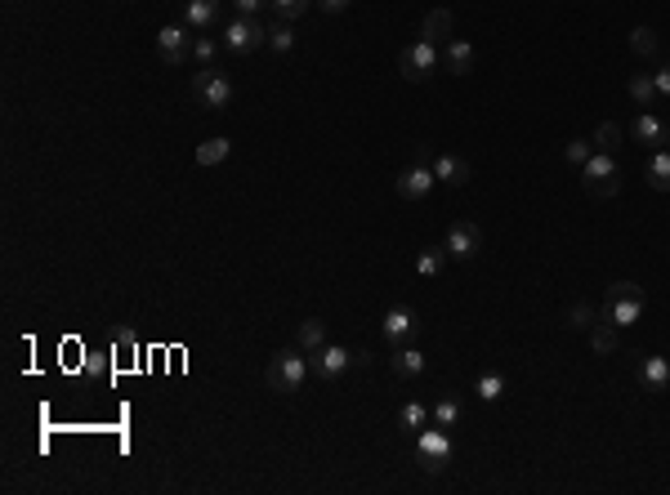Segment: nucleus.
I'll return each instance as SVG.
<instances>
[{
	"label": "nucleus",
	"mask_w": 670,
	"mask_h": 495,
	"mask_svg": "<svg viewBox=\"0 0 670 495\" xmlns=\"http://www.w3.org/2000/svg\"><path fill=\"white\" fill-rule=\"evenodd\" d=\"M617 344H621V340H617V326H612L608 317H599V322L590 326V349H594L599 358H612Z\"/></svg>",
	"instance_id": "18"
},
{
	"label": "nucleus",
	"mask_w": 670,
	"mask_h": 495,
	"mask_svg": "<svg viewBox=\"0 0 670 495\" xmlns=\"http://www.w3.org/2000/svg\"><path fill=\"white\" fill-rule=\"evenodd\" d=\"M474 393L483 397V402H496V397H505V379L501 375H478V384H474Z\"/></svg>",
	"instance_id": "32"
},
{
	"label": "nucleus",
	"mask_w": 670,
	"mask_h": 495,
	"mask_svg": "<svg viewBox=\"0 0 670 495\" xmlns=\"http://www.w3.org/2000/svg\"><path fill=\"white\" fill-rule=\"evenodd\" d=\"M630 49H635L639 58H653V54H657V31H653V27H635V31H630Z\"/></svg>",
	"instance_id": "29"
},
{
	"label": "nucleus",
	"mask_w": 670,
	"mask_h": 495,
	"mask_svg": "<svg viewBox=\"0 0 670 495\" xmlns=\"http://www.w3.org/2000/svg\"><path fill=\"white\" fill-rule=\"evenodd\" d=\"M260 45H268V27L260 18L237 13V18L224 27V49H228V54H255Z\"/></svg>",
	"instance_id": "5"
},
{
	"label": "nucleus",
	"mask_w": 670,
	"mask_h": 495,
	"mask_svg": "<svg viewBox=\"0 0 670 495\" xmlns=\"http://www.w3.org/2000/svg\"><path fill=\"white\" fill-rule=\"evenodd\" d=\"M442 63H447V72L469 76V72H474V63H478V54H474V45H469V40L451 36V40H447V49H442Z\"/></svg>",
	"instance_id": "13"
},
{
	"label": "nucleus",
	"mask_w": 670,
	"mask_h": 495,
	"mask_svg": "<svg viewBox=\"0 0 670 495\" xmlns=\"http://www.w3.org/2000/svg\"><path fill=\"white\" fill-rule=\"evenodd\" d=\"M349 4H353V0H317L322 13H340V9H349Z\"/></svg>",
	"instance_id": "39"
},
{
	"label": "nucleus",
	"mask_w": 670,
	"mask_h": 495,
	"mask_svg": "<svg viewBox=\"0 0 670 495\" xmlns=\"http://www.w3.org/2000/svg\"><path fill=\"white\" fill-rule=\"evenodd\" d=\"M653 85H657V99H670V63L653 72Z\"/></svg>",
	"instance_id": "37"
},
{
	"label": "nucleus",
	"mask_w": 670,
	"mask_h": 495,
	"mask_svg": "<svg viewBox=\"0 0 670 495\" xmlns=\"http://www.w3.org/2000/svg\"><path fill=\"white\" fill-rule=\"evenodd\" d=\"M630 138H635V143H644V147L666 143V125L657 121L653 112H644V117H635V125H630Z\"/></svg>",
	"instance_id": "19"
},
{
	"label": "nucleus",
	"mask_w": 670,
	"mask_h": 495,
	"mask_svg": "<svg viewBox=\"0 0 670 495\" xmlns=\"http://www.w3.org/2000/svg\"><path fill=\"white\" fill-rule=\"evenodd\" d=\"M599 322V308L594 304H572V313H567V326L572 331H590Z\"/></svg>",
	"instance_id": "31"
},
{
	"label": "nucleus",
	"mask_w": 670,
	"mask_h": 495,
	"mask_svg": "<svg viewBox=\"0 0 670 495\" xmlns=\"http://www.w3.org/2000/svg\"><path fill=\"white\" fill-rule=\"evenodd\" d=\"M648 183L657 188V192H670V147H662V152H653V161H648Z\"/></svg>",
	"instance_id": "26"
},
{
	"label": "nucleus",
	"mask_w": 670,
	"mask_h": 495,
	"mask_svg": "<svg viewBox=\"0 0 670 495\" xmlns=\"http://www.w3.org/2000/svg\"><path fill=\"white\" fill-rule=\"evenodd\" d=\"M344 371H349V349H340V344H322V349L313 353V375H317V379L335 384Z\"/></svg>",
	"instance_id": "11"
},
{
	"label": "nucleus",
	"mask_w": 670,
	"mask_h": 495,
	"mask_svg": "<svg viewBox=\"0 0 670 495\" xmlns=\"http://www.w3.org/2000/svg\"><path fill=\"white\" fill-rule=\"evenodd\" d=\"M456 36V18H451V9H429L424 13V22H420V40H451Z\"/></svg>",
	"instance_id": "14"
},
{
	"label": "nucleus",
	"mask_w": 670,
	"mask_h": 495,
	"mask_svg": "<svg viewBox=\"0 0 670 495\" xmlns=\"http://www.w3.org/2000/svg\"><path fill=\"white\" fill-rule=\"evenodd\" d=\"M268 49H272V54H290V49H295V27H290L286 18H277V22L268 27Z\"/></svg>",
	"instance_id": "27"
},
{
	"label": "nucleus",
	"mask_w": 670,
	"mask_h": 495,
	"mask_svg": "<svg viewBox=\"0 0 670 495\" xmlns=\"http://www.w3.org/2000/svg\"><path fill=\"white\" fill-rule=\"evenodd\" d=\"M192 58H197L201 67H215V58H219V40H210L206 31H197V40H192Z\"/></svg>",
	"instance_id": "30"
},
{
	"label": "nucleus",
	"mask_w": 670,
	"mask_h": 495,
	"mask_svg": "<svg viewBox=\"0 0 670 495\" xmlns=\"http://www.w3.org/2000/svg\"><path fill=\"white\" fill-rule=\"evenodd\" d=\"M317 0H272V9H277V18H286V22H295L299 13H308Z\"/></svg>",
	"instance_id": "34"
},
{
	"label": "nucleus",
	"mask_w": 670,
	"mask_h": 495,
	"mask_svg": "<svg viewBox=\"0 0 670 495\" xmlns=\"http://www.w3.org/2000/svg\"><path fill=\"white\" fill-rule=\"evenodd\" d=\"M438 63H442V54H438L433 40H415V45H406L398 54L402 81H429V76L438 72Z\"/></svg>",
	"instance_id": "6"
},
{
	"label": "nucleus",
	"mask_w": 670,
	"mask_h": 495,
	"mask_svg": "<svg viewBox=\"0 0 670 495\" xmlns=\"http://www.w3.org/2000/svg\"><path fill=\"white\" fill-rule=\"evenodd\" d=\"M590 152H594V143H590V138H567V147H563V156H567L576 170L590 161Z\"/></svg>",
	"instance_id": "33"
},
{
	"label": "nucleus",
	"mask_w": 670,
	"mask_h": 495,
	"mask_svg": "<svg viewBox=\"0 0 670 495\" xmlns=\"http://www.w3.org/2000/svg\"><path fill=\"white\" fill-rule=\"evenodd\" d=\"M581 188H585V197H599V201L617 197L621 192V161L608 152H590V161L581 165Z\"/></svg>",
	"instance_id": "2"
},
{
	"label": "nucleus",
	"mask_w": 670,
	"mask_h": 495,
	"mask_svg": "<svg viewBox=\"0 0 670 495\" xmlns=\"http://www.w3.org/2000/svg\"><path fill=\"white\" fill-rule=\"evenodd\" d=\"M608 299H644V290H639L635 281H612V290H608Z\"/></svg>",
	"instance_id": "36"
},
{
	"label": "nucleus",
	"mask_w": 670,
	"mask_h": 495,
	"mask_svg": "<svg viewBox=\"0 0 670 495\" xmlns=\"http://www.w3.org/2000/svg\"><path fill=\"white\" fill-rule=\"evenodd\" d=\"M447 259H451V254H447V246H429V250H420V254H415V272L433 281V277H442Z\"/></svg>",
	"instance_id": "22"
},
{
	"label": "nucleus",
	"mask_w": 670,
	"mask_h": 495,
	"mask_svg": "<svg viewBox=\"0 0 670 495\" xmlns=\"http://www.w3.org/2000/svg\"><path fill=\"white\" fill-rule=\"evenodd\" d=\"M460 420H465V406H460V397L442 393V397L433 402V424H442V429H456Z\"/></svg>",
	"instance_id": "23"
},
{
	"label": "nucleus",
	"mask_w": 670,
	"mask_h": 495,
	"mask_svg": "<svg viewBox=\"0 0 670 495\" xmlns=\"http://www.w3.org/2000/svg\"><path fill=\"white\" fill-rule=\"evenodd\" d=\"M415 460L424 473H442L447 460H451V433L438 424V429H420L415 433Z\"/></svg>",
	"instance_id": "4"
},
{
	"label": "nucleus",
	"mask_w": 670,
	"mask_h": 495,
	"mask_svg": "<svg viewBox=\"0 0 670 495\" xmlns=\"http://www.w3.org/2000/svg\"><path fill=\"white\" fill-rule=\"evenodd\" d=\"M433 183H438V179H433V165L420 161V165H406V170H402L394 188H398L402 201H424V197L433 192Z\"/></svg>",
	"instance_id": "9"
},
{
	"label": "nucleus",
	"mask_w": 670,
	"mask_h": 495,
	"mask_svg": "<svg viewBox=\"0 0 670 495\" xmlns=\"http://www.w3.org/2000/svg\"><path fill=\"white\" fill-rule=\"evenodd\" d=\"M192 99H197L206 112H224V108H233L237 85H233L228 72H219V67H201V72L192 76Z\"/></svg>",
	"instance_id": "3"
},
{
	"label": "nucleus",
	"mask_w": 670,
	"mask_h": 495,
	"mask_svg": "<svg viewBox=\"0 0 670 495\" xmlns=\"http://www.w3.org/2000/svg\"><path fill=\"white\" fill-rule=\"evenodd\" d=\"M442 246H447L451 259L469 263V259H478V254H483V228H478V224H451Z\"/></svg>",
	"instance_id": "8"
},
{
	"label": "nucleus",
	"mask_w": 670,
	"mask_h": 495,
	"mask_svg": "<svg viewBox=\"0 0 670 495\" xmlns=\"http://www.w3.org/2000/svg\"><path fill=\"white\" fill-rule=\"evenodd\" d=\"M389 371L398 375V379H415V375H424V353H420V349H402V344H398V353L389 358Z\"/></svg>",
	"instance_id": "17"
},
{
	"label": "nucleus",
	"mask_w": 670,
	"mask_h": 495,
	"mask_svg": "<svg viewBox=\"0 0 670 495\" xmlns=\"http://www.w3.org/2000/svg\"><path fill=\"white\" fill-rule=\"evenodd\" d=\"M415 326H420V322H415V308H411V304H394V308H385V322H380L385 344H406Z\"/></svg>",
	"instance_id": "10"
},
{
	"label": "nucleus",
	"mask_w": 670,
	"mask_h": 495,
	"mask_svg": "<svg viewBox=\"0 0 670 495\" xmlns=\"http://www.w3.org/2000/svg\"><path fill=\"white\" fill-rule=\"evenodd\" d=\"M599 317H608L612 326H635L644 317V299H608L599 308Z\"/></svg>",
	"instance_id": "16"
},
{
	"label": "nucleus",
	"mask_w": 670,
	"mask_h": 495,
	"mask_svg": "<svg viewBox=\"0 0 670 495\" xmlns=\"http://www.w3.org/2000/svg\"><path fill=\"white\" fill-rule=\"evenodd\" d=\"M639 379H644V388H648V393H662V388L670 384V362H666V358H644Z\"/></svg>",
	"instance_id": "24"
},
{
	"label": "nucleus",
	"mask_w": 670,
	"mask_h": 495,
	"mask_svg": "<svg viewBox=\"0 0 670 495\" xmlns=\"http://www.w3.org/2000/svg\"><path fill=\"white\" fill-rule=\"evenodd\" d=\"M295 344L313 358L322 344H326V322H317V317H308V322H299V331H295Z\"/></svg>",
	"instance_id": "21"
},
{
	"label": "nucleus",
	"mask_w": 670,
	"mask_h": 495,
	"mask_svg": "<svg viewBox=\"0 0 670 495\" xmlns=\"http://www.w3.org/2000/svg\"><path fill=\"white\" fill-rule=\"evenodd\" d=\"M192 40H197V31H188L183 22H170V27L156 31V58L165 67H183L192 58Z\"/></svg>",
	"instance_id": "7"
},
{
	"label": "nucleus",
	"mask_w": 670,
	"mask_h": 495,
	"mask_svg": "<svg viewBox=\"0 0 670 495\" xmlns=\"http://www.w3.org/2000/svg\"><path fill=\"white\" fill-rule=\"evenodd\" d=\"M313 375V362H308V353L295 344V349H277L272 353V362H268V371H264V384L272 388V393H299L304 388V379Z\"/></svg>",
	"instance_id": "1"
},
{
	"label": "nucleus",
	"mask_w": 670,
	"mask_h": 495,
	"mask_svg": "<svg viewBox=\"0 0 670 495\" xmlns=\"http://www.w3.org/2000/svg\"><path fill=\"white\" fill-rule=\"evenodd\" d=\"M219 18V0H183V27L188 31H210Z\"/></svg>",
	"instance_id": "15"
},
{
	"label": "nucleus",
	"mask_w": 670,
	"mask_h": 495,
	"mask_svg": "<svg viewBox=\"0 0 670 495\" xmlns=\"http://www.w3.org/2000/svg\"><path fill=\"white\" fill-rule=\"evenodd\" d=\"M429 165H433V179H438V183H451V188H465V183H469V161H465V156L442 152V156H433Z\"/></svg>",
	"instance_id": "12"
},
{
	"label": "nucleus",
	"mask_w": 670,
	"mask_h": 495,
	"mask_svg": "<svg viewBox=\"0 0 670 495\" xmlns=\"http://www.w3.org/2000/svg\"><path fill=\"white\" fill-rule=\"evenodd\" d=\"M233 4H237V13H246V18H255V13H260L264 4H272V0H233Z\"/></svg>",
	"instance_id": "38"
},
{
	"label": "nucleus",
	"mask_w": 670,
	"mask_h": 495,
	"mask_svg": "<svg viewBox=\"0 0 670 495\" xmlns=\"http://www.w3.org/2000/svg\"><path fill=\"white\" fill-rule=\"evenodd\" d=\"M402 429H411V433H420V429H424V420H429V411H424V406H420V402H406V406H402Z\"/></svg>",
	"instance_id": "35"
},
{
	"label": "nucleus",
	"mask_w": 670,
	"mask_h": 495,
	"mask_svg": "<svg viewBox=\"0 0 670 495\" xmlns=\"http://www.w3.org/2000/svg\"><path fill=\"white\" fill-rule=\"evenodd\" d=\"M666 147H670V129H666Z\"/></svg>",
	"instance_id": "40"
},
{
	"label": "nucleus",
	"mask_w": 670,
	"mask_h": 495,
	"mask_svg": "<svg viewBox=\"0 0 670 495\" xmlns=\"http://www.w3.org/2000/svg\"><path fill=\"white\" fill-rule=\"evenodd\" d=\"M228 152H233L228 138H206V143H197V165H219V161H228Z\"/></svg>",
	"instance_id": "28"
},
{
	"label": "nucleus",
	"mask_w": 670,
	"mask_h": 495,
	"mask_svg": "<svg viewBox=\"0 0 670 495\" xmlns=\"http://www.w3.org/2000/svg\"><path fill=\"white\" fill-rule=\"evenodd\" d=\"M626 94L639 103V108H657V85H653V72H635L626 81Z\"/></svg>",
	"instance_id": "20"
},
{
	"label": "nucleus",
	"mask_w": 670,
	"mask_h": 495,
	"mask_svg": "<svg viewBox=\"0 0 670 495\" xmlns=\"http://www.w3.org/2000/svg\"><path fill=\"white\" fill-rule=\"evenodd\" d=\"M621 138H626V129H621V125H617V121H603L599 129H594V138H590V143H594V152H608V156H617V152H621Z\"/></svg>",
	"instance_id": "25"
}]
</instances>
